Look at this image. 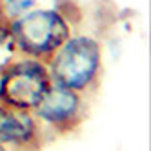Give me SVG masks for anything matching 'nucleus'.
<instances>
[{"label":"nucleus","instance_id":"obj_1","mask_svg":"<svg viewBox=\"0 0 151 151\" xmlns=\"http://www.w3.org/2000/svg\"><path fill=\"white\" fill-rule=\"evenodd\" d=\"M53 84L88 95L100 84L104 49L93 35L71 33V37L46 62Z\"/></svg>","mask_w":151,"mask_h":151},{"label":"nucleus","instance_id":"obj_2","mask_svg":"<svg viewBox=\"0 0 151 151\" xmlns=\"http://www.w3.org/2000/svg\"><path fill=\"white\" fill-rule=\"evenodd\" d=\"M9 29L20 57L47 62L71 33L69 17L60 7H33L13 20Z\"/></svg>","mask_w":151,"mask_h":151},{"label":"nucleus","instance_id":"obj_3","mask_svg":"<svg viewBox=\"0 0 151 151\" xmlns=\"http://www.w3.org/2000/svg\"><path fill=\"white\" fill-rule=\"evenodd\" d=\"M51 84L46 62L18 57L0 75V104L33 113Z\"/></svg>","mask_w":151,"mask_h":151},{"label":"nucleus","instance_id":"obj_4","mask_svg":"<svg viewBox=\"0 0 151 151\" xmlns=\"http://www.w3.org/2000/svg\"><path fill=\"white\" fill-rule=\"evenodd\" d=\"M88 104L82 93L64 86L51 84L44 99L33 109V115L44 133L66 137L77 133L86 120Z\"/></svg>","mask_w":151,"mask_h":151},{"label":"nucleus","instance_id":"obj_5","mask_svg":"<svg viewBox=\"0 0 151 151\" xmlns=\"http://www.w3.org/2000/svg\"><path fill=\"white\" fill-rule=\"evenodd\" d=\"M44 137V129L31 111L0 104V147L7 151H40Z\"/></svg>","mask_w":151,"mask_h":151},{"label":"nucleus","instance_id":"obj_6","mask_svg":"<svg viewBox=\"0 0 151 151\" xmlns=\"http://www.w3.org/2000/svg\"><path fill=\"white\" fill-rule=\"evenodd\" d=\"M18 49L15 44V38L9 29V22L0 24V75H2L11 64L18 58Z\"/></svg>","mask_w":151,"mask_h":151},{"label":"nucleus","instance_id":"obj_7","mask_svg":"<svg viewBox=\"0 0 151 151\" xmlns=\"http://www.w3.org/2000/svg\"><path fill=\"white\" fill-rule=\"evenodd\" d=\"M37 2L38 0H0V6H2L7 20H13L29 11V9L37 7Z\"/></svg>","mask_w":151,"mask_h":151},{"label":"nucleus","instance_id":"obj_8","mask_svg":"<svg viewBox=\"0 0 151 151\" xmlns=\"http://www.w3.org/2000/svg\"><path fill=\"white\" fill-rule=\"evenodd\" d=\"M2 22H9V20H7V17H6V13H4L2 6H0V24H2Z\"/></svg>","mask_w":151,"mask_h":151},{"label":"nucleus","instance_id":"obj_9","mask_svg":"<svg viewBox=\"0 0 151 151\" xmlns=\"http://www.w3.org/2000/svg\"><path fill=\"white\" fill-rule=\"evenodd\" d=\"M0 151H7V149H6V147H0Z\"/></svg>","mask_w":151,"mask_h":151}]
</instances>
